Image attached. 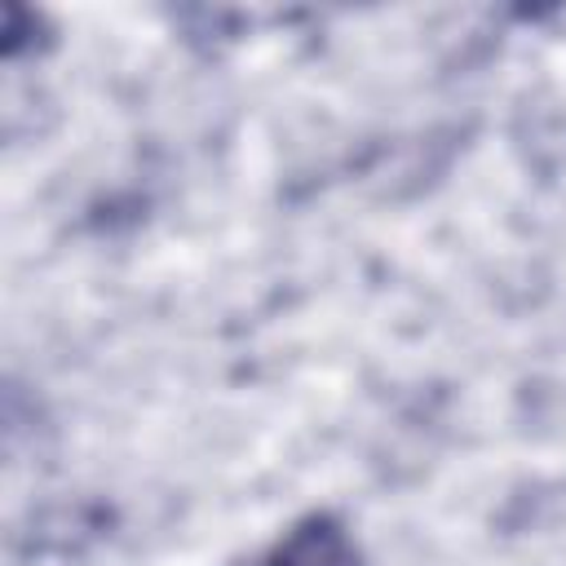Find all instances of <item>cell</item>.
<instances>
[{
    "label": "cell",
    "instance_id": "1",
    "mask_svg": "<svg viewBox=\"0 0 566 566\" xmlns=\"http://www.w3.org/2000/svg\"><path fill=\"white\" fill-rule=\"evenodd\" d=\"M261 566H367V557L336 513H305L274 539Z\"/></svg>",
    "mask_w": 566,
    "mask_h": 566
}]
</instances>
